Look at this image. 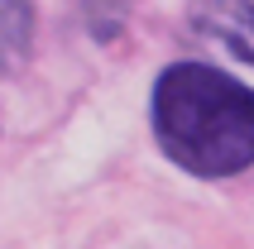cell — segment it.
I'll return each instance as SVG.
<instances>
[{"instance_id":"6da1fadb","label":"cell","mask_w":254,"mask_h":249,"mask_svg":"<svg viewBox=\"0 0 254 249\" xmlns=\"http://www.w3.org/2000/svg\"><path fill=\"white\" fill-rule=\"evenodd\" d=\"M154 139L192 178L254 168V86L206 62H173L154 82Z\"/></svg>"},{"instance_id":"7a4b0ae2","label":"cell","mask_w":254,"mask_h":249,"mask_svg":"<svg viewBox=\"0 0 254 249\" xmlns=\"http://www.w3.org/2000/svg\"><path fill=\"white\" fill-rule=\"evenodd\" d=\"M192 29L221 43L235 62L254 67V0H197Z\"/></svg>"}]
</instances>
